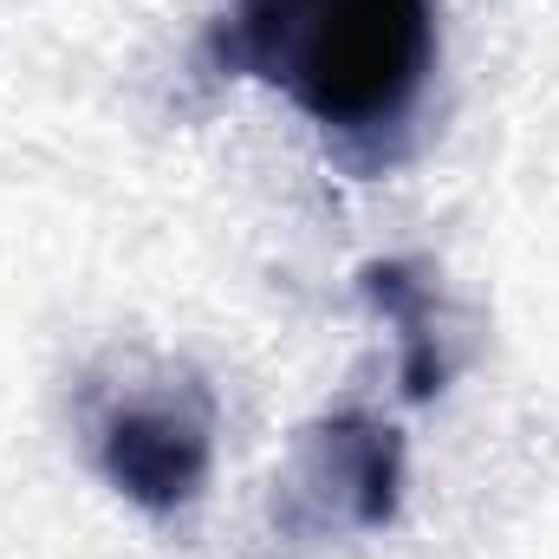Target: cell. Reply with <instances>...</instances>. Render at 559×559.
<instances>
[{
  "instance_id": "1",
  "label": "cell",
  "mask_w": 559,
  "mask_h": 559,
  "mask_svg": "<svg viewBox=\"0 0 559 559\" xmlns=\"http://www.w3.org/2000/svg\"><path fill=\"white\" fill-rule=\"evenodd\" d=\"M261 66L325 124H384L429 59L423 0H248Z\"/></svg>"
}]
</instances>
